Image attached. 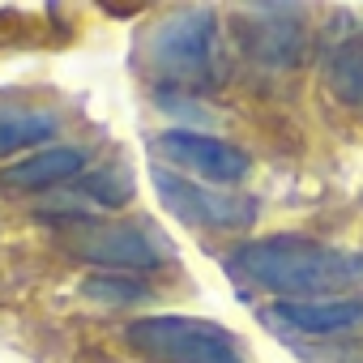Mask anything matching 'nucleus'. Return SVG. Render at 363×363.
<instances>
[{"label": "nucleus", "instance_id": "13", "mask_svg": "<svg viewBox=\"0 0 363 363\" xmlns=\"http://www.w3.org/2000/svg\"><path fill=\"white\" fill-rule=\"evenodd\" d=\"M82 295L99 299V303H137L145 299V286L137 278H120V274H99V278H86L82 282Z\"/></svg>", "mask_w": 363, "mask_h": 363}, {"label": "nucleus", "instance_id": "10", "mask_svg": "<svg viewBox=\"0 0 363 363\" xmlns=\"http://www.w3.org/2000/svg\"><path fill=\"white\" fill-rule=\"evenodd\" d=\"M60 120L48 107H30V103H5L0 107V154H18V150H35L56 141Z\"/></svg>", "mask_w": 363, "mask_h": 363}, {"label": "nucleus", "instance_id": "1", "mask_svg": "<svg viewBox=\"0 0 363 363\" xmlns=\"http://www.w3.org/2000/svg\"><path fill=\"white\" fill-rule=\"evenodd\" d=\"M231 274L282 299H325L363 282V257L308 235H265L231 252Z\"/></svg>", "mask_w": 363, "mask_h": 363}, {"label": "nucleus", "instance_id": "7", "mask_svg": "<svg viewBox=\"0 0 363 363\" xmlns=\"http://www.w3.org/2000/svg\"><path fill=\"white\" fill-rule=\"evenodd\" d=\"M162 158V167H179V171H193L201 179H214V184H240L248 175V154L223 137H206L193 128H167L150 141Z\"/></svg>", "mask_w": 363, "mask_h": 363}, {"label": "nucleus", "instance_id": "12", "mask_svg": "<svg viewBox=\"0 0 363 363\" xmlns=\"http://www.w3.org/2000/svg\"><path fill=\"white\" fill-rule=\"evenodd\" d=\"M325 86L350 111H363V39H346L325 56Z\"/></svg>", "mask_w": 363, "mask_h": 363}, {"label": "nucleus", "instance_id": "8", "mask_svg": "<svg viewBox=\"0 0 363 363\" xmlns=\"http://www.w3.org/2000/svg\"><path fill=\"white\" fill-rule=\"evenodd\" d=\"M261 320H269L282 333L333 337V333L363 329V295H346V299H278L274 308L261 312Z\"/></svg>", "mask_w": 363, "mask_h": 363}, {"label": "nucleus", "instance_id": "11", "mask_svg": "<svg viewBox=\"0 0 363 363\" xmlns=\"http://www.w3.org/2000/svg\"><path fill=\"white\" fill-rule=\"evenodd\" d=\"M128 201H133V179H128V171H120V167H103V171L86 175L77 189L65 193V210H73L69 218H86V214H82L86 206L120 210V206H128Z\"/></svg>", "mask_w": 363, "mask_h": 363}, {"label": "nucleus", "instance_id": "5", "mask_svg": "<svg viewBox=\"0 0 363 363\" xmlns=\"http://www.w3.org/2000/svg\"><path fill=\"white\" fill-rule=\"evenodd\" d=\"M150 179H154V193L167 206V214H175L184 227H197V231H240V227L257 223V201L244 197V193H223V189L193 184L189 175H179V171H171L162 162L150 171Z\"/></svg>", "mask_w": 363, "mask_h": 363}, {"label": "nucleus", "instance_id": "4", "mask_svg": "<svg viewBox=\"0 0 363 363\" xmlns=\"http://www.w3.org/2000/svg\"><path fill=\"white\" fill-rule=\"evenodd\" d=\"M124 342L150 363H248L235 333L201 316H141L124 329Z\"/></svg>", "mask_w": 363, "mask_h": 363}, {"label": "nucleus", "instance_id": "3", "mask_svg": "<svg viewBox=\"0 0 363 363\" xmlns=\"http://www.w3.org/2000/svg\"><path fill=\"white\" fill-rule=\"evenodd\" d=\"M52 227H60L65 252H73L77 261H90V265H99L107 274H145V269H162L175 257L167 235L150 231L145 223L56 218Z\"/></svg>", "mask_w": 363, "mask_h": 363}, {"label": "nucleus", "instance_id": "6", "mask_svg": "<svg viewBox=\"0 0 363 363\" xmlns=\"http://www.w3.org/2000/svg\"><path fill=\"white\" fill-rule=\"evenodd\" d=\"M240 48L265 69H291L308 56V13L299 5H244L235 13Z\"/></svg>", "mask_w": 363, "mask_h": 363}, {"label": "nucleus", "instance_id": "2", "mask_svg": "<svg viewBox=\"0 0 363 363\" xmlns=\"http://www.w3.org/2000/svg\"><path fill=\"white\" fill-rule=\"evenodd\" d=\"M133 69L171 90H210L223 77V30L214 9H171L137 30Z\"/></svg>", "mask_w": 363, "mask_h": 363}, {"label": "nucleus", "instance_id": "9", "mask_svg": "<svg viewBox=\"0 0 363 363\" xmlns=\"http://www.w3.org/2000/svg\"><path fill=\"white\" fill-rule=\"evenodd\" d=\"M82 167H86V154L77 145H48V150H35L30 158L9 162L0 171V189L5 193H43V189H56L65 179H73Z\"/></svg>", "mask_w": 363, "mask_h": 363}]
</instances>
